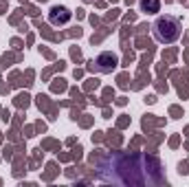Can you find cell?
Segmentation results:
<instances>
[{
  "instance_id": "5",
  "label": "cell",
  "mask_w": 189,
  "mask_h": 187,
  "mask_svg": "<svg viewBox=\"0 0 189 187\" xmlns=\"http://www.w3.org/2000/svg\"><path fill=\"white\" fill-rule=\"evenodd\" d=\"M158 7H161V2L158 0H141V9L147 13H156Z\"/></svg>"
},
{
  "instance_id": "4",
  "label": "cell",
  "mask_w": 189,
  "mask_h": 187,
  "mask_svg": "<svg viewBox=\"0 0 189 187\" xmlns=\"http://www.w3.org/2000/svg\"><path fill=\"white\" fill-rule=\"evenodd\" d=\"M70 18V11L66 9V7H53L51 9V22H68Z\"/></svg>"
},
{
  "instance_id": "3",
  "label": "cell",
  "mask_w": 189,
  "mask_h": 187,
  "mask_svg": "<svg viewBox=\"0 0 189 187\" xmlns=\"http://www.w3.org/2000/svg\"><path fill=\"white\" fill-rule=\"evenodd\" d=\"M114 66H117V57L112 53H101L95 62H90V68L97 70V73H110Z\"/></svg>"
},
{
  "instance_id": "1",
  "label": "cell",
  "mask_w": 189,
  "mask_h": 187,
  "mask_svg": "<svg viewBox=\"0 0 189 187\" xmlns=\"http://www.w3.org/2000/svg\"><path fill=\"white\" fill-rule=\"evenodd\" d=\"M97 178L114 185H158L165 183L161 163L147 154L114 152L106 154L97 163Z\"/></svg>"
},
{
  "instance_id": "2",
  "label": "cell",
  "mask_w": 189,
  "mask_h": 187,
  "mask_svg": "<svg viewBox=\"0 0 189 187\" xmlns=\"http://www.w3.org/2000/svg\"><path fill=\"white\" fill-rule=\"evenodd\" d=\"M152 31H154V37L158 42L171 44V42H176L178 35H180V20L174 18V16H161L152 24Z\"/></svg>"
}]
</instances>
